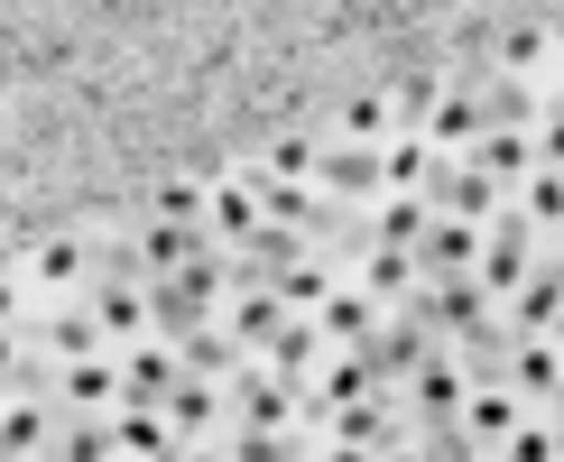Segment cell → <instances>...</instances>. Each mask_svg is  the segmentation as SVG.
Instances as JSON below:
<instances>
[{
  "label": "cell",
  "instance_id": "6da1fadb",
  "mask_svg": "<svg viewBox=\"0 0 564 462\" xmlns=\"http://www.w3.org/2000/svg\"><path fill=\"white\" fill-rule=\"evenodd\" d=\"M490 306H500V296L481 287V268H463V277H426V287L408 296V315L426 323L435 342H463V333H481V323H490Z\"/></svg>",
  "mask_w": 564,
  "mask_h": 462
},
{
  "label": "cell",
  "instance_id": "7a4b0ae2",
  "mask_svg": "<svg viewBox=\"0 0 564 462\" xmlns=\"http://www.w3.org/2000/svg\"><path fill=\"white\" fill-rule=\"evenodd\" d=\"M536 241H546V231H536V222L519 213V204H500V213L481 222V287L500 296V306H509V296H519V277H528L536 260H546V250H536Z\"/></svg>",
  "mask_w": 564,
  "mask_h": 462
},
{
  "label": "cell",
  "instance_id": "3957f363",
  "mask_svg": "<svg viewBox=\"0 0 564 462\" xmlns=\"http://www.w3.org/2000/svg\"><path fill=\"white\" fill-rule=\"evenodd\" d=\"M380 148H389V139H380ZM380 148H370V139H334V148L315 157V195H334V204H380V195H389Z\"/></svg>",
  "mask_w": 564,
  "mask_h": 462
},
{
  "label": "cell",
  "instance_id": "277c9868",
  "mask_svg": "<svg viewBox=\"0 0 564 462\" xmlns=\"http://www.w3.org/2000/svg\"><path fill=\"white\" fill-rule=\"evenodd\" d=\"M260 231H269V213H260V176L204 185V241H214V250H250Z\"/></svg>",
  "mask_w": 564,
  "mask_h": 462
},
{
  "label": "cell",
  "instance_id": "5b68a950",
  "mask_svg": "<svg viewBox=\"0 0 564 462\" xmlns=\"http://www.w3.org/2000/svg\"><path fill=\"white\" fill-rule=\"evenodd\" d=\"M426 204H435V213H454V222H490V213L509 204V185H500V176H481L473 157H444L435 185H426Z\"/></svg>",
  "mask_w": 564,
  "mask_h": 462
},
{
  "label": "cell",
  "instance_id": "8992f818",
  "mask_svg": "<svg viewBox=\"0 0 564 462\" xmlns=\"http://www.w3.org/2000/svg\"><path fill=\"white\" fill-rule=\"evenodd\" d=\"M176 380H185V361H176V342H130L121 352V407H167L176 398Z\"/></svg>",
  "mask_w": 564,
  "mask_h": 462
},
{
  "label": "cell",
  "instance_id": "52a82bcc",
  "mask_svg": "<svg viewBox=\"0 0 564 462\" xmlns=\"http://www.w3.org/2000/svg\"><path fill=\"white\" fill-rule=\"evenodd\" d=\"M500 380L519 388L528 407H555V398H564V342H555V333H519V342H509V370H500Z\"/></svg>",
  "mask_w": 564,
  "mask_h": 462
},
{
  "label": "cell",
  "instance_id": "ba28073f",
  "mask_svg": "<svg viewBox=\"0 0 564 462\" xmlns=\"http://www.w3.org/2000/svg\"><path fill=\"white\" fill-rule=\"evenodd\" d=\"M56 407H65V416H111V407H121V361H111V352L65 361V370H56Z\"/></svg>",
  "mask_w": 564,
  "mask_h": 462
},
{
  "label": "cell",
  "instance_id": "9c48e42d",
  "mask_svg": "<svg viewBox=\"0 0 564 462\" xmlns=\"http://www.w3.org/2000/svg\"><path fill=\"white\" fill-rule=\"evenodd\" d=\"M416 130H426L444 157H463V148L490 130V121H481V84H435V102H426V121H416Z\"/></svg>",
  "mask_w": 564,
  "mask_h": 462
},
{
  "label": "cell",
  "instance_id": "30bf717a",
  "mask_svg": "<svg viewBox=\"0 0 564 462\" xmlns=\"http://www.w3.org/2000/svg\"><path fill=\"white\" fill-rule=\"evenodd\" d=\"M167 426H176V444H214V435H231V388L223 380H176Z\"/></svg>",
  "mask_w": 564,
  "mask_h": 462
},
{
  "label": "cell",
  "instance_id": "8fae6325",
  "mask_svg": "<svg viewBox=\"0 0 564 462\" xmlns=\"http://www.w3.org/2000/svg\"><path fill=\"white\" fill-rule=\"evenodd\" d=\"M315 323H324V342H334V352H361V342H370V333L389 323V306H380V296L361 287V277H351V287H334V296L315 306Z\"/></svg>",
  "mask_w": 564,
  "mask_h": 462
},
{
  "label": "cell",
  "instance_id": "7c38bea8",
  "mask_svg": "<svg viewBox=\"0 0 564 462\" xmlns=\"http://www.w3.org/2000/svg\"><path fill=\"white\" fill-rule=\"evenodd\" d=\"M519 416H528V398L509 380H473V398H463V435H473L481 453H500L509 435H519Z\"/></svg>",
  "mask_w": 564,
  "mask_h": 462
},
{
  "label": "cell",
  "instance_id": "4fadbf2b",
  "mask_svg": "<svg viewBox=\"0 0 564 462\" xmlns=\"http://www.w3.org/2000/svg\"><path fill=\"white\" fill-rule=\"evenodd\" d=\"M564 323V260L546 250L528 277H519V296H509V333H555Z\"/></svg>",
  "mask_w": 564,
  "mask_h": 462
},
{
  "label": "cell",
  "instance_id": "5bb4252c",
  "mask_svg": "<svg viewBox=\"0 0 564 462\" xmlns=\"http://www.w3.org/2000/svg\"><path fill=\"white\" fill-rule=\"evenodd\" d=\"M93 315H102V342H149V277H93Z\"/></svg>",
  "mask_w": 564,
  "mask_h": 462
},
{
  "label": "cell",
  "instance_id": "9a60e30c",
  "mask_svg": "<svg viewBox=\"0 0 564 462\" xmlns=\"http://www.w3.org/2000/svg\"><path fill=\"white\" fill-rule=\"evenodd\" d=\"M65 426L56 398H37V388H19V398H0V453H46Z\"/></svg>",
  "mask_w": 564,
  "mask_h": 462
},
{
  "label": "cell",
  "instance_id": "2e32d148",
  "mask_svg": "<svg viewBox=\"0 0 564 462\" xmlns=\"http://www.w3.org/2000/svg\"><path fill=\"white\" fill-rule=\"evenodd\" d=\"M111 444H121V462H176V426L167 407H111Z\"/></svg>",
  "mask_w": 564,
  "mask_h": 462
},
{
  "label": "cell",
  "instance_id": "e0dca14e",
  "mask_svg": "<svg viewBox=\"0 0 564 462\" xmlns=\"http://www.w3.org/2000/svg\"><path fill=\"white\" fill-rule=\"evenodd\" d=\"M416 268H426V277H463V268H481V222L435 213V222H426V241H416Z\"/></svg>",
  "mask_w": 564,
  "mask_h": 462
},
{
  "label": "cell",
  "instance_id": "ac0fdd59",
  "mask_svg": "<svg viewBox=\"0 0 564 462\" xmlns=\"http://www.w3.org/2000/svg\"><path fill=\"white\" fill-rule=\"evenodd\" d=\"M361 287H370V296H380V306L398 315V306H408L416 287H426V268H416V250H389V241H361Z\"/></svg>",
  "mask_w": 564,
  "mask_h": 462
},
{
  "label": "cell",
  "instance_id": "d6986e66",
  "mask_svg": "<svg viewBox=\"0 0 564 462\" xmlns=\"http://www.w3.org/2000/svg\"><path fill=\"white\" fill-rule=\"evenodd\" d=\"M204 250H214V241H204V222H167V213H158L149 231H139V277H167L185 260H204Z\"/></svg>",
  "mask_w": 564,
  "mask_h": 462
},
{
  "label": "cell",
  "instance_id": "ffe728a7",
  "mask_svg": "<svg viewBox=\"0 0 564 462\" xmlns=\"http://www.w3.org/2000/svg\"><path fill=\"white\" fill-rule=\"evenodd\" d=\"M435 167H444V148L426 130H398L389 148H380V176H389V195H426L435 185Z\"/></svg>",
  "mask_w": 564,
  "mask_h": 462
},
{
  "label": "cell",
  "instance_id": "44dd1931",
  "mask_svg": "<svg viewBox=\"0 0 564 462\" xmlns=\"http://www.w3.org/2000/svg\"><path fill=\"white\" fill-rule=\"evenodd\" d=\"M46 352L65 361H84V352H102V315H93V296H56V315H46Z\"/></svg>",
  "mask_w": 564,
  "mask_h": 462
},
{
  "label": "cell",
  "instance_id": "7402d4cb",
  "mask_svg": "<svg viewBox=\"0 0 564 462\" xmlns=\"http://www.w3.org/2000/svg\"><path fill=\"white\" fill-rule=\"evenodd\" d=\"M223 323H231V342H241V352H269L278 323H288V296H278V287H241Z\"/></svg>",
  "mask_w": 564,
  "mask_h": 462
},
{
  "label": "cell",
  "instance_id": "603a6c76",
  "mask_svg": "<svg viewBox=\"0 0 564 462\" xmlns=\"http://www.w3.org/2000/svg\"><path fill=\"white\" fill-rule=\"evenodd\" d=\"M324 352H334V342H324V323H315V315H288V323H278V342H269V370L305 388V370H324Z\"/></svg>",
  "mask_w": 564,
  "mask_h": 462
},
{
  "label": "cell",
  "instance_id": "cb8c5ba5",
  "mask_svg": "<svg viewBox=\"0 0 564 462\" xmlns=\"http://www.w3.org/2000/svg\"><path fill=\"white\" fill-rule=\"evenodd\" d=\"M463 157H473L481 176H500L509 195H519V176L536 167V130H481V139H473V148H463Z\"/></svg>",
  "mask_w": 564,
  "mask_h": 462
},
{
  "label": "cell",
  "instance_id": "d4e9b609",
  "mask_svg": "<svg viewBox=\"0 0 564 462\" xmlns=\"http://www.w3.org/2000/svg\"><path fill=\"white\" fill-rule=\"evenodd\" d=\"M176 361H185V380H223V388H231V370H241L250 352L231 342V323H204V333L176 342Z\"/></svg>",
  "mask_w": 564,
  "mask_h": 462
},
{
  "label": "cell",
  "instance_id": "484cf974",
  "mask_svg": "<svg viewBox=\"0 0 564 462\" xmlns=\"http://www.w3.org/2000/svg\"><path fill=\"white\" fill-rule=\"evenodd\" d=\"M481 121L490 130H536V121H546V102H536L528 75H490L481 84Z\"/></svg>",
  "mask_w": 564,
  "mask_h": 462
},
{
  "label": "cell",
  "instance_id": "4316f807",
  "mask_svg": "<svg viewBox=\"0 0 564 462\" xmlns=\"http://www.w3.org/2000/svg\"><path fill=\"white\" fill-rule=\"evenodd\" d=\"M426 222H435L426 195H380V204H370V241H389V250H416Z\"/></svg>",
  "mask_w": 564,
  "mask_h": 462
},
{
  "label": "cell",
  "instance_id": "83f0119b",
  "mask_svg": "<svg viewBox=\"0 0 564 462\" xmlns=\"http://www.w3.org/2000/svg\"><path fill=\"white\" fill-rule=\"evenodd\" d=\"M37 462H121V444H111V416H65L56 444H46Z\"/></svg>",
  "mask_w": 564,
  "mask_h": 462
},
{
  "label": "cell",
  "instance_id": "f1b7e54d",
  "mask_svg": "<svg viewBox=\"0 0 564 462\" xmlns=\"http://www.w3.org/2000/svg\"><path fill=\"white\" fill-rule=\"evenodd\" d=\"M84 277H93V250L84 241H46L29 260V287H46V296H84Z\"/></svg>",
  "mask_w": 564,
  "mask_h": 462
},
{
  "label": "cell",
  "instance_id": "f546056e",
  "mask_svg": "<svg viewBox=\"0 0 564 462\" xmlns=\"http://www.w3.org/2000/svg\"><path fill=\"white\" fill-rule=\"evenodd\" d=\"M334 287H343V277H334V260H324V250H305L296 268H278V296H288V315H315Z\"/></svg>",
  "mask_w": 564,
  "mask_h": 462
},
{
  "label": "cell",
  "instance_id": "4dcf8cb0",
  "mask_svg": "<svg viewBox=\"0 0 564 462\" xmlns=\"http://www.w3.org/2000/svg\"><path fill=\"white\" fill-rule=\"evenodd\" d=\"M509 204H519V213H528L536 231H564V167H528Z\"/></svg>",
  "mask_w": 564,
  "mask_h": 462
},
{
  "label": "cell",
  "instance_id": "1f68e13d",
  "mask_svg": "<svg viewBox=\"0 0 564 462\" xmlns=\"http://www.w3.org/2000/svg\"><path fill=\"white\" fill-rule=\"evenodd\" d=\"M343 139H370V148L398 139V92H361V102L343 111Z\"/></svg>",
  "mask_w": 564,
  "mask_h": 462
},
{
  "label": "cell",
  "instance_id": "d6a6232c",
  "mask_svg": "<svg viewBox=\"0 0 564 462\" xmlns=\"http://www.w3.org/2000/svg\"><path fill=\"white\" fill-rule=\"evenodd\" d=\"M315 157H324L315 139H278V148L260 157V176H269V185H315Z\"/></svg>",
  "mask_w": 564,
  "mask_h": 462
},
{
  "label": "cell",
  "instance_id": "836d02e7",
  "mask_svg": "<svg viewBox=\"0 0 564 462\" xmlns=\"http://www.w3.org/2000/svg\"><path fill=\"white\" fill-rule=\"evenodd\" d=\"M546 453H564L555 416H519V435H509V444H500V462H546Z\"/></svg>",
  "mask_w": 564,
  "mask_h": 462
},
{
  "label": "cell",
  "instance_id": "e575fe53",
  "mask_svg": "<svg viewBox=\"0 0 564 462\" xmlns=\"http://www.w3.org/2000/svg\"><path fill=\"white\" fill-rule=\"evenodd\" d=\"M546 65V29H509L500 37V75H536Z\"/></svg>",
  "mask_w": 564,
  "mask_h": 462
},
{
  "label": "cell",
  "instance_id": "d590c367",
  "mask_svg": "<svg viewBox=\"0 0 564 462\" xmlns=\"http://www.w3.org/2000/svg\"><path fill=\"white\" fill-rule=\"evenodd\" d=\"M158 213H167V222H204V185H167V195H158Z\"/></svg>",
  "mask_w": 564,
  "mask_h": 462
},
{
  "label": "cell",
  "instance_id": "8d00e7d4",
  "mask_svg": "<svg viewBox=\"0 0 564 462\" xmlns=\"http://www.w3.org/2000/svg\"><path fill=\"white\" fill-rule=\"evenodd\" d=\"M536 167H564V111H546V121H536Z\"/></svg>",
  "mask_w": 564,
  "mask_h": 462
},
{
  "label": "cell",
  "instance_id": "74e56055",
  "mask_svg": "<svg viewBox=\"0 0 564 462\" xmlns=\"http://www.w3.org/2000/svg\"><path fill=\"white\" fill-rule=\"evenodd\" d=\"M19 361H29V352H19V333H10V323H0V388L19 380Z\"/></svg>",
  "mask_w": 564,
  "mask_h": 462
},
{
  "label": "cell",
  "instance_id": "f35d334b",
  "mask_svg": "<svg viewBox=\"0 0 564 462\" xmlns=\"http://www.w3.org/2000/svg\"><path fill=\"white\" fill-rule=\"evenodd\" d=\"M19 296H29V287H19L10 268H0V323H19Z\"/></svg>",
  "mask_w": 564,
  "mask_h": 462
},
{
  "label": "cell",
  "instance_id": "ab89813d",
  "mask_svg": "<svg viewBox=\"0 0 564 462\" xmlns=\"http://www.w3.org/2000/svg\"><path fill=\"white\" fill-rule=\"evenodd\" d=\"M176 462H231V444H223V435H214V444H185Z\"/></svg>",
  "mask_w": 564,
  "mask_h": 462
},
{
  "label": "cell",
  "instance_id": "60d3db41",
  "mask_svg": "<svg viewBox=\"0 0 564 462\" xmlns=\"http://www.w3.org/2000/svg\"><path fill=\"white\" fill-rule=\"evenodd\" d=\"M380 462H426V444H416V435H398V444H389Z\"/></svg>",
  "mask_w": 564,
  "mask_h": 462
},
{
  "label": "cell",
  "instance_id": "b9f144b4",
  "mask_svg": "<svg viewBox=\"0 0 564 462\" xmlns=\"http://www.w3.org/2000/svg\"><path fill=\"white\" fill-rule=\"evenodd\" d=\"M324 462H380L370 444H324Z\"/></svg>",
  "mask_w": 564,
  "mask_h": 462
},
{
  "label": "cell",
  "instance_id": "7bdbcfd3",
  "mask_svg": "<svg viewBox=\"0 0 564 462\" xmlns=\"http://www.w3.org/2000/svg\"><path fill=\"white\" fill-rule=\"evenodd\" d=\"M555 260H564V231H555Z\"/></svg>",
  "mask_w": 564,
  "mask_h": 462
},
{
  "label": "cell",
  "instance_id": "ee69618b",
  "mask_svg": "<svg viewBox=\"0 0 564 462\" xmlns=\"http://www.w3.org/2000/svg\"><path fill=\"white\" fill-rule=\"evenodd\" d=\"M546 462H564V453H546Z\"/></svg>",
  "mask_w": 564,
  "mask_h": 462
}]
</instances>
